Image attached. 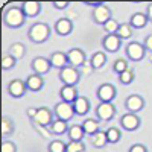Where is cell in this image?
I'll return each mask as SVG.
<instances>
[{
	"label": "cell",
	"instance_id": "cell-1",
	"mask_svg": "<svg viewBox=\"0 0 152 152\" xmlns=\"http://www.w3.org/2000/svg\"><path fill=\"white\" fill-rule=\"evenodd\" d=\"M24 21H26V15H24L21 6H11L3 14V23L11 29L21 28L24 24Z\"/></svg>",
	"mask_w": 152,
	"mask_h": 152
},
{
	"label": "cell",
	"instance_id": "cell-2",
	"mask_svg": "<svg viewBox=\"0 0 152 152\" xmlns=\"http://www.w3.org/2000/svg\"><path fill=\"white\" fill-rule=\"evenodd\" d=\"M29 40L35 44H43L50 38V28L46 23H34L28 31Z\"/></svg>",
	"mask_w": 152,
	"mask_h": 152
},
{
	"label": "cell",
	"instance_id": "cell-3",
	"mask_svg": "<svg viewBox=\"0 0 152 152\" xmlns=\"http://www.w3.org/2000/svg\"><path fill=\"white\" fill-rule=\"evenodd\" d=\"M58 78H59V81L64 84V85H73V87H76V84H78L79 79H81V72H79V69H76L73 66H67V67H64L62 70H59Z\"/></svg>",
	"mask_w": 152,
	"mask_h": 152
},
{
	"label": "cell",
	"instance_id": "cell-4",
	"mask_svg": "<svg viewBox=\"0 0 152 152\" xmlns=\"http://www.w3.org/2000/svg\"><path fill=\"white\" fill-rule=\"evenodd\" d=\"M91 17H93V21H94L96 24H102V26H104L105 23H108V21L113 18V11H111V8L107 6L105 3H100L97 8L93 9Z\"/></svg>",
	"mask_w": 152,
	"mask_h": 152
},
{
	"label": "cell",
	"instance_id": "cell-5",
	"mask_svg": "<svg viewBox=\"0 0 152 152\" xmlns=\"http://www.w3.org/2000/svg\"><path fill=\"white\" fill-rule=\"evenodd\" d=\"M126 56H128L131 61H142L146 56V47L143 46V43L138 41H131L128 46H126Z\"/></svg>",
	"mask_w": 152,
	"mask_h": 152
},
{
	"label": "cell",
	"instance_id": "cell-6",
	"mask_svg": "<svg viewBox=\"0 0 152 152\" xmlns=\"http://www.w3.org/2000/svg\"><path fill=\"white\" fill-rule=\"evenodd\" d=\"M55 117L59 119V120H64V122H69L70 119H73L75 116V108H73V104H67V102H58L55 105Z\"/></svg>",
	"mask_w": 152,
	"mask_h": 152
},
{
	"label": "cell",
	"instance_id": "cell-7",
	"mask_svg": "<svg viewBox=\"0 0 152 152\" xmlns=\"http://www.w3.org/2000/svg\"><path fill=\"white\" fill-rule=\"evenodd\" d=\"M96 96L99 99V102H113L117 96L116 87L113 84H102L99 85V88L96 90Z\"/></svg>",
	"mask_w": 152,
	"mask_h": 152
},
{
	"label": "cell",
	"instance_id": "cell-8",
	"mask_svg": "<svg viewBox=\"0 0 152 152\" xmlns=\"http://www.w3.org/2000/svg\"><path fill=\"white\" fill-rule=\"evenodd\" d=\"M96 116L100 120L108 122L116 116V107L113 105V102H99L96 107Z\"/></svg>",
	"mask_w": 152,
	"mask_h": 152
},
{
	"label": "cell",
	"instance_id": "cell-9",
	"mask_svg": "<svg viewBox=\"0 0 152 152\" xmlns=\"http://www.w3.org/2000/svg\"><path fill=\"white\" fill-rule=\"evenodd\" d=\"M142 125L140 117L134 113H126L120 117V126L125 131H137Z\"/></svg>",
	"mask_w": 152,
	"mask_h": 152
},
{
	"label": "cell",
	"instance_id": "cell-10",
	"mask_svg": "<svg viewBox=\"0 0 152 152\" xmlns=\"http://www.w3.org/2000/svg\"><path fill=\"white\" fill-rule=\"evenodd\" d=\"M28 90V87H26V81H23V79H12L9 84H8V93L11 97H14V99H20L24 96V93H26Z\"/></svg>",
	"mask_w": 152,
	"mask_h": 152
},
{
	"label": "cell",
	"instance_id": "cell-11",
	"mask_svg": "<svg viewBox=\"0 0 152 152\" xmlns=\"http://www.w3.org/2000/svg\"><path fill=\"white\" fill-rule=\"evenodd\" d=\"M53 114L55 113H52L47 107H40L38 108V111H37V116H35V119H34V122L37 123V125H40V126H50L53 123Z\"/></svg>",
	"mask_w": 152,
	"mask_h": 152
},
{
	"label": "cell",
	"instance_id": "cell-12",
	"mask_svg": "<svg viewBox=\"0 0 152 152\" xmlns=\"http://www.w3.org/2000/svg\"><path fill=\"white\" fill-rule=\"evenodd\" d=\"M125 107H126V110H128V113L137 114L145 108V99L140 94H131V96L126 97Z\"/></svg>",
	"mask_w": 152,
	"mask_h": 152
},
{
	"label": "cell",
	"instance_id": "cell-13",
	"mask_svg": "<svg viewBox=\"0 0 152 152\" xmlns=\"http://www.w3.org/2000/svg\"><path fill=\"white\" fill-rule=\"evenodd\" d=\"M67 58H69V64L76 67V69H79L84 62L87 61V56L84 53V50L79 49V47H73L70 49L69 52H67Z\"/></svg>",
	"mask_w": 152,
	"mask_h": 152
},
{
	"label": "cell",
	"instance_id": "cell-14",
	"mask_svg": "<svg viewBox=\"0 0 152 152\" xmlns=\"http://www.w3.org/2000/svg\"><path fill=\"white\" fill-rule=\"evenodd\" d=\"M31 67H32L34 73L40 75V76H44L46 73H49V70H50V69H52V64H50L49 58H44V56H37V58L32 61Z\"/></svg>",
	"mask_w": 152,
	"mask_h": 152
},
{
	"label": "cell",
	"instance_id": "cell-15",
	"mask_svg": "<svg viewBox=\"0 0 152 152\" xmlns=\"http://www.w3.org/2000/svg\"><path fill=\"white\" fill-rule=\"evenodd\" d=\"M102 46L105 49V52L108 53H116L122 47V40L117 35H105L102 40Z\"/></svg>",
	"mask_w": 152,
	"mask_h": 152
},
{
	"label": "cell",
	"instance_id": "cell-16",
	"mask_svg": "<svg viewBox=\"0 0 152 152\" xmlns=\"http://www.w3.org/2000/svg\"><path fill=\"white\" fill-rule=\"evenodd\" d=\"M20 6H21V9L24 12V15H26V18H35L37 15H40V12H41V3L35 2V0L23 2Z\"/></svg>",
	"mask_w": 152,
	"mask_h": 152
},
{
	"label": "cell",
	"instance_id": "cell-17",
	"mask_svg": "<svg viewBox=\"0 0 152 152\" xmlns=\"http://www.w3.org/2000/svg\"><path fill=\"white\" fill-rule=\"evenodd\" d=\"M59 97L62 102H67V104H75V100L79 97L78 94V88L73 87V85H62L61 90H59Z\"/></svg>",
	"mask_w": 152,
	"mask_h": 152
},
{
	"label": "cell",
	"instance_id": "cell-18",
	"mask_svg": "<svg viewBox=\"0 0 152 152\" xmlns=\"http://www.w3.org/2000/svg\"><path fill=\"white\" fill-rule=\"evenodd\" d=\"M49 61H50V64H52L53 69H59V70H62L64 67L70 66L67 53H64V52H53L52 55L49 56Z\"/></svg>",
	"mask_w": 152,
	"mask_h": 152
},
{
	"label": "cell",
	"instance_id": "cell-19",
	"mask_svg": "<svg viewBox=\"0 0 152 152\" xmlns=\"http://www.w3.org/2000/svg\"><path fill=\"white\" fill-rule=\"evenodd\" d=\"M26 87H28L29 91H40V90H43V87H44L43 76L37 75V73L29 75L26 78Z\"/></svg>",
	"mask_w": 152,
	"mask_h": 152
},
{
	"label": "cell",
	"instance_id": "cell-20",
	"mask_svg": "<svg viewBox=\"0 0 152 152\" xmlns=\"http://www.w3.org/2000/svg\"><path fill=\"white\" fill-rule=\"evenodd\" d=\"M73 31V23L69 18H59L55 23V32L61 37H67Z\"/></svg>",
	"mask_w": 152,
	"mask_h": 152
},
{
	"label": "cell",
	"instance_id": "cell-21",
	"mask_svg": "<svg viewBox=\"0 0 152 152\" xmlns=\"http://www.w3.org/2000/svg\"><path fill=\"white\" fill-rule=\"evenodd\" d=\"M73 108H75L76 116H85V114L90 111V100H88L87 97H84V96H79L75 100Z\"/></svg>",
	"mask_w": 152,
	"mask_h": 152
},
{
	"label": "cell",
	"instance_id": "cell-22",
	"mask_svg": "<svg viewBox=\"0 0 152 152\" xmlns=\"http://www.w3.org/2000/svg\"><path fill=\"white\" fill-rule=\"evenodd\" d=\"M26 52H28L26 46H24L23 43H20V41H17V43H12V44H11V47H9V50H8V55H11L14 59L20 61V59L24 58Z\"/></svg>",
	"mask_w": 152,
	"mask_h": 152
},
{
	"label": "cell",
	"instance_id": "cell-23",
	"mask_svg": "<svg viewBox=\"0 0 152 152\" xmlns=\"http://www.w3.org/2000/svg\"><path fill=\"white\" fill-rule=\"evenodd\" d=\"M148 21L149 18L146 15V12H135L129 18V24L132 26V29H143L148 24Z\"/></svg>",
	"mask_w": 152,
	"mask_h": 152
},
{
	"label": "cell",
	"instance_id": "cell-24",
	"mask_svg": "<svg viewBox=\"0 0 152 152\" xmlns=\"http://www.w3.org/2000/svg\"><path fill=\"white\" fill-rule=\"evenodd\" d=\"M69 140L70 142H82V138L85 135V131L82 128V125H72L69 128Z\"/></svg>",
	"mask_w": 152,
	"mask_h": 152
},
{
	"label": "cell",
	"instance_id": "cell-25",
	"mask_svg": "<svg viewBox=\"0 0 152 152\" xmlns=\"http://www.w3.org/2000/svg\"><path fill=\"white\" fill-rule=\"evenodd\" d=\"M107 53L105 52H94L93 55H91V58H90V61H91V66H93V69L94 70H100L105 64H107Z\"/></svg>",
	"mask_w": 152,
	"mask_h": 152
},
{
	"label": "cell",
	"instance_id": "cell-26",
	"mask_svg": "<svg viewBox=\"0 0 152 152\" xmlns=\"http://www.w3.org/2000/svg\"><path fill=\"white\" fill-rule=\"evenodd\" d=\"M90 142L94 148H99V149H102L108 145V138H107V132L105 131H99L96 132L94 135L90 137Z\"/></svg>",
	"mask_w": 152,
	"mask_h": 152
},
{
	"label": "cell",
	"instance_id": "cell-27",
	"mask_svg": "<svg viewBox=\"0 0 152 152\" xmlns=\"http://www.w3.org/2000/svg\"><path fill=\"white\" fill-rule=\"evenodd\" d=\"M82 128L85 131V135H94L96 132H99V122L96 119H85L82 122Z\"/></svg>",
	"mask_w": 152,
	"mask_h": 152
},
{
	"label": "cell",
	"instance_id": "cell-28",
	"mask_svg": "<svg viewBox=\"0 0 152 152\" xmlns=\"http://www.w3.org/2000/svg\"><path fill=\"white\" fill-rule=\"evenodd\" d=\"M50 131H52L53 134H56V135H62V134L69 132L67 122L59 120V119H55V120H53V123L50 125Z\"/></svg>",
	"mask_w": 152,
	"mask_h": 152
},
{
	"label": "cell",
	"instance_id": "cell-29",
	"mask_svg": "<svg viewBox=\"0 0 152 152\" xmlns=\"http://www.w3.org/2000/svg\"><path fill=\"white\" fill-rule=\"evenodd\" d=\"M14 129H15V125L12 122V119L8 117V116H3L2 117V135L8 137L14 132Z\"/></svg>",
	"mask_w": 152,
	"mask_h": 152
},
{
	"label": "cell",
	"instance_id": "cell-30",
	"mask_svg": "<svg viewBox=\"0 0 152 152\" xmlns=\"http://www.w3.org/2000/svg\"><path fill=\"white\" fill-rule=\"evenodd\" d=\"M132 26L129 23H120V28H119V31H117V37L120 38V40L123 41V40H129V38L132 37Z\"/></svg>",
	"mask_w": 152,
	"mask_h": 152
},
{
	"label": "cell",
	"instance_id": "cell-31",
	"mask_svg": "<svg viewBox=\"0 0 152 152\" xmlns=\"http://www.w3.org/2000/svg\"><path fill=\"white\" fill-rule=\"evenodd\" d=\"M107 138H108V143L114 145V143H117L120 138H122V132L119 128H108L107 131Z\"/></svg>",
	"mask_w": 152,
	"mask_h": 152
},
{
	"label": "cell",
	"instance_id": "cell-32",
	"mask_svg": "<svg viewBox=\"0 0 152 152\" xmlns=\"http://www.w3.org/2000/svg\"><path fill=\"white\" fill-rule=\"evenodd\" d=\"M104 31L107 32V35H116L117 34V31H119V28H120V23L117 21V20H114V18H111L108 23H105L104 24Z\"/></svg>",
	"mask_w": 152,
	"mask_h": 152
},
{
	"label": "cell",
	"instance_id": "cell-33",
	"mask_svg": "<svg viewBox=\"0 0 152 152\" xmlns=\"http://www.w3.org/2000/svg\"><path fill=\"white\" fill-rule=\"evenodd\" d=\"M47 151L49 152H67V143H64L62 140H53L49 143Z\"/></svg>",
	"mask_w": 152,
	"mask_h": 152
},
{
	"label": "cell",
	"instance_id": "cell-34",
	"mask_svg": "<svg viewBox=\"0 0 152 152\" xmlns=\"http://www.w3.org/2000/svg\"><path fill=\"white\" fill-rule=\"evenodd\" d=\"M134 78H135V73H134L131 69H128L126 72H123L122 75H119V81H120L123 85L132 84V82H134Z\"/></svg>",
	"mask_w": 152,
	"mask_h": 152
},
{
	"label": "cell",
	"instance_id": "cell-35",
	"mask_svg": "<svg viewBox=\"0 0 152 152\" xmlns=\"http://www.w3.org/2000/svg\"><path fill=\"white\" fill-rule=\"evenodd\" d=\"M129 67H128V61L126 59H116L113 64V70L116 72L117 75H122L123 72H126Z\"/></svg>",
	"mask_w": 152,
	"mask_h": 152
},
{
	"label": "cell",
	"instance_id": "cell-36",
	"mask_svg": "<svg viewBox=\"0 0 152 152\" xmlns=\"http://www.w3.org/2000/svg\"><path fill=\"white\" fill-rule=\"evenodd\" d=\"M17 64V59H14L11 55H3L2 56V69L3 70H11V69H14Z\"/></svg>",
	"mask_w": 152,
	"mask_h": 152
},
{
	"label": "cell",
	"instance_id": "cell-37",
	"mask_svg": "<svg viewBox=\"0 0 152 152\" xmlns=\"http://www.w3.org/2000/svg\"><path fill=\"white\" fill-rule=\"evenodd\" d=\"M85 145L84 142H70L67 143V152H84Z\"/></svg>",
	"mask_w": 152,
	"mask_h": 152
},
{
	"label": "cell",
	"instance_id": "cell-38",
	"mask_svg": "<svg viewBox=\"0 0 152 152\" xmlns=\"http://www.w3.org/2000/svg\"><path fill=\"white\" fill-rule=\"evenodd\" d=\"M79 72H81V75H84V76H91L93 72H94V69H93V66H91V61L87 59L84 64L79 67Z\"/></svg>",
	"mask_w": 152,
	"mask_h": 152
},
{
	"label": "cell",
	"instance_id": "cell-39",
	"mask_svg": "<svg viewBox=\"0 0 152 152\" xmlns=\"http://www.w3.org/2000/svg\"><path fill=\"white\" fill-rule=\"evenodd\" d=\"M2 152H17L15 143H14V142H9V140L3 142V143H2Z\"/></svg>",
	"mask_w": 152,
	"mask_h": 152
},
{
	"label": "cell",
	"instance_id": "cell-40",
	"mask_svg": "<svg viewBox=\"0 0 152 152\" xmlns=\"http://www.w3.org/2000/svg\"><path fill=\"white\" fill-rule=\"evenodd\" d=\"M128 152H148V149H146V146H145V145L135 143V145H132V146L129 148V151H128Z\"/></svg>",
	"mask_w": 152,
	"mask_h": 152
},
{
	"label": "cell",
	"instance_id": "cell-41",
	"mask_svg": "<svg viewBox=\"0 0 152 152\" xmlns=\"http://www.w3.org/2000/svg\"><path fill=\"white\" fill-rule=\"evenodd\" d=\"M143 46L146 47V50H149V52L152 53V34L145 37V40H143Z\"/></svg>",
	"mask_w": 152,
	"mask_h": 152
},
{
	"label": "cell",
	"instance_id": "cell-42",
	"mask_svg": "<svg viewBox=\"0 0 152 152\" xmlns=\"http://www.w3.org/2000/svg\"><path fill=\"white\" fill-rule=\"evenodd\" d=\"M69 2H53V8L58 9V11H62V9H67L69 8Z\"/></svg>",
	"mask_w": 152,
	"mask_h": 152
},
{
	"label": "cell",
	"instance_id": "cell-43",
	"mask_svg": "<svg viewBox=\"0 0 152 152\" xmlns=\"http://www.w3.org/2000/svg\"><path fill=\"white\" fill-rule=\"evenodd\" d=\"M37 111H38V108L37 107H31V108H28L26 110V116L29 117V119H35V116H37Z\"/></svg>",
	"mask_w": 152,
	"mask_h": 152
},
{
	"label": "cell",
	"instance_id": "cell-44",
	"mask_svg": "<svg viewBox=\"0 0 152 152\" xmlns=\"http://www.w3.org/2000/svg\"><path fill=\"white\" fill-rule=\"evenodd\" d=\"M146 15H148L149 21L152 23V2H151V3H148V6H146Z\"/></svg>",
	"mask_w": 152,
	"mask_h": 152
},
{
	"label": "cell",
	"instance_id": "cell-45",
	"mask_svg": "<svg viewBox=\"0 0 152 152\" xmlns=\"http://www.w3.org/2000/svg\"><path fill=\"white\" fill-rule=\"evenodd\" d=\"M8 3H9L8 0H2V2H0V8H5V6H6Z\"/></svg>",
	"mask_w": 152,
	"mask_h": 152
},
{
	"label": "cell",
	"instance_id": "cell-46",
	"mask_svg": "<svg viewBox=\"0 0 152 152\" xmlns=\"http://www.w3.org/2000/svg\"><path fill=\"white\" fill-rule=\"evenodd\" d=\"M151 61H152V58H151Z\"/></svg>",
	"mask_w": 152,
	"mask_h": 152
}]
</instances>
